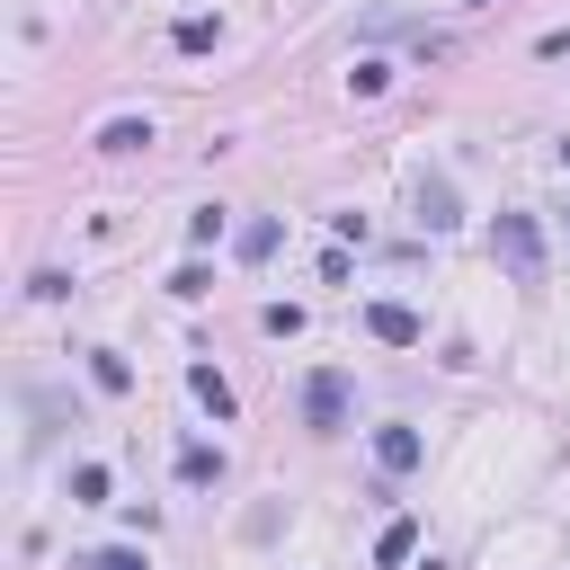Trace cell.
<instances>
[{
	"label": "cell",
	"instance_id": "d6986e66",
	"mask_svg": "<svg viewBox=\"0 0 570 570\" xmlns=\"http://www.w3.org/2000/svg\"><path fill=\"white\" fill-rule=\"evenodd\" d=\"M27 294H36V303H62V294H71V276H53V267H36V276H27Z\"/></svg>",
	"mask_w": 570,
	"mask_h": 570
},
{
	"label": "cell",
	"instance_id": "2e32d148",
	"mask_svg": "<svg viewBox=\"0 0 570 570\" xmlns=\"http://www.w3.org/2000/svg\"><path fill=\"white\" fill-rule=\"evenodd\" d=\"M71 499L98 508V499H107V463H71Z\"/></svg>",
	"mask_w": 570,
	"mask_h": 570
},
{
	"label": "cell",
	"instance_id": "ffe728a7",
	"mask_svg": "<svg viewBox=\"0 0 570 570\" xmlns=\"http://www.w3.org/2000/svg\"><path fill=\"white\" fill-rule=\"evenodd\" d=\"M534 53H543V62H570V27H552V36H534Z\"/></svg>",
	"mask_w": 570,
	"mask_h": 570
},
{
	"label": "cell",
	"instance_id": "30bf717a",
	"mask_svg": "<svg viewBox=\"0 0 570 570\" xmlns=\"http://www.w3.org/2000/svg\"><path fill=\"white\" fill-rule=\"evenodd\" d=\"M151 142V116H107L98 125V151H142Z\"/></svg>",
	"mask_w": 570,
	"mask_h": 570
},
{
	"label": "cell",
	"instance_id": "8992f818",
	"mask_svg": "<svg viewBox=\"0 0 570 570\" xmlns=\"http://www.w3.org/2000/svg\"><path fill=\"white\" fill-rule=\"evenodd\" d=\"M276 240H285V223H276V214H249V223L232 232V258H249V267H258V258H276Z\"/></svg>",
	"mask_w": 570,
	"mask_h": 570
},
{
	"label": "cell",
	"instance_id": "6da1fadb",
	"mask_svg": "<svg viewBox=\"0 0 570 570\" xmlns=\"http://www.w3.org/2000/svg\"><path fill=\"white\" fill-rule=\"evenodd\" d=\"M490 258H499L517 285H543V267H552L543 223H534V214H499V223H490Z\"/></svg>",
	"mask_w": 570,
	"mask_h": 570
},
{
	"label": "cell",
	"instance_id": "44dd1931",
	"mask_svg": "<svg viewBox=\"0 0 570 570\" xmlns=\"http://www.w3.org/2000/svg\"><path fill=\"white\" fill-rule=\"evenodd\" d=\"M561 160H570V142H561Z\"/></svg>",
	"mask_w": 570,
	"mask_h": 570
},
{
	"label": "cell",
	"instance_id": "9c48e42d",
	"mask_svg": "<svg viewBox=\"0 0 570 570\" xmlns=\"http://www.w3.org/2000/svg\"><path fill=\"white\" fill-rule=\"evenodd\" d=\"M169 45H178V53H214V45H223V18H205V9H187V18L169 27Z\"/></svg>",
	"mask_w": 570,
	"mask_h": 570
},
{
	"label": "cell",
	"instance_id": "ac0fdd59",
	"mask_svg": "<svg viewBox=\"0 0 570 570\" xmlns=\"http://www.w3.org/2000/svg\"><path fill=\"white\" fill-rule=\"evenodd\" d=\"M187 240L214 249V240H223V205H196V214H187Z\"/></svg>",
	"mask_w": 570,
	"mask_h": 570
},
{
	"label": "cell",
	"instance_id": "8fae6325",
	"mask_svg": "<svg viewBox=\"0 0 570 570\" xmlns=\"http://www.w3.org/2000/svg\"><path fill=\"white\" fill-rule=\"evenodd\" d=\"M410 552H419V525H410V517H392V525L374 534V561L392 570V561H410Z\"/></svg>",
	"mask_w": 570,
	"mask_h": 570
},
{
	"label": "cell",
	"instance_id": "7c38bea8",
	"mask_svg": "<svg viewBox=\"0 0 570 570\" xmlns=\"http://www.w3.org/2000/svg\"><path fill=\"white\" fill-rule=\"evenodd\" d=\"M89 383H98V392H125V383H134V365H125L116 347H89Z\"/></svg>",
	"mask_w": 570,
	"mask_h": 570
},
{
	"label": "cell",
	"instance_id": "9a60e30c",
	"mask_svg": "<svg viewBox=\"0 0 570 570\" xmlns=\"http://www.w3.org/2000/svg\"><path fill=\"white\" fill-rule=\"evenodd\" d=\"M258 330H267V338H303V303H267Z\"/></svg>",
	"mask_w": 570,
	"mask_h": 570
},
{
	"label": "cell",
	"instance_id": "5b68a950",
	"mask_svg": "<svg viewBox=\"0 0 570 570\" xmlns=\"http://www.w3.org/2000/svg\"><path fill=\"white\" fill-rule=\"evenodd\" d=\"M463 205H454V178H419V232H454Z\"/></svg>",
	"mask_w": 570,
	"mask_h": 570
},
{
	"label": "cell",
	"instance_id": "7a4b0ae2",
	"mask_svg": "<svg viewBox=\"0 0 570 570\" xmlns=\"http://www.w3.org/2000/svg\"><path fill=\"white\" fill-rule=\"evenodd\" d=\"M347 410H356V383H347L338 365L303 374V428H312V436H338V428H347Z\"/></svg>",
	"mask_w": 570,
	"mask_h": 570
},
{
	"label": "cell",
	"instance_id": "4fadbf2b",
	"mask_svg": "<svg viewBox=\"0 0 570 570\" xmlns=\"http://www.w3.org/2000/svg\"><path fill=\"white\" fill-rule=\"evenodd\" d=\"M71 570H151V561L125 552V543H107V552H71Z\"/></svg>",
	"mask_w": 570,
	"mask_h": 570
},
{
	"label": "cell",
	"instance_id": "ba28073f",
	"mask_svg": "<svg viewBox=\"0 0 570 570\" xmlns=\"http://www.w3.org/2000/svg\"><path fill=\"white\" fill-rule=\"evenodd\" d=\"M178 481H187V490H214V481H223V454H214L205 436H187V445H178Z\"/></svg>",
	"mask_w": 570,
	"mask_h": 570
},
{
	"label": "cell",
	"instance_id": "e0dca14e",
	"mask_svg": "<svg viewBox=\"0 0 570 570\" xmlns=\"http://www.w3.org/2000/svg\"><path fill=\"white\" fill-rule=\"evenodd\" d=\"M347 89H356V98H383V89H392V62H356Z\"/></svg>",
	"mask_w": 570,
	"mask_h": 570
},
{
	"label": "cell",
	"instance_id": "52a82bcc",
	"mask_svg": "<svg viewBox=\"0 0 570 570\" xmlns=\"http://www.w3.org/2000/svg\"><path fill=\"white\" fill-rule=\"evenodd\" d=\"M187 392H196V410H214V419H240V401H232V383H223L214 365H187Z\"/></svg>",
	"mask_w": 570,
	"mask_h": 570
},
{
	"label": "cell",
	"instance_id": "277c9868",
	"mask_svg": "<svg viewBox=\"0 0 570 570\" xmlns=\"http://www.w3.org/2000/svg\"><path fill=\"white\" fill-rule=\"evenodd\" d=\"M365 330H374L383 347H419V338H428V321H419L410 303H365Z\"/></svg>",
	"mask_w": 570,
	"mask_h": 570
},
{
	"label": "cell",
	"instance_id": "3957f363",
	"mask_svg": "<svg viewBox=\"0 0 570 570\" xmlns=\"http://www.w3.org/2000/svg\"><path fill=\"white\" fill-rule=\"evenodd\" d=\"M374 463H383V481H401V472H419V463H428V436L392 419V428H374Z\"/></svg>",
	"mask_w": 570,
	"mask_h": 570
},
{
	"label": "cell",
	"instance_id": "5bb4252c",
	"mask_svg": "<svg viewBox=\"0 0 570 570\" xmlns=\"http://www.w3.org/2000/svg\"><path fill=\"white\" fill-rule=\"evenodd\" d=\"M169 294H178V303H196V294H214V267H205V258H187V267L169 276Z\"/></svg>",
	"mask_w": 570,
	"mask_h": 570
}]
</instances>
